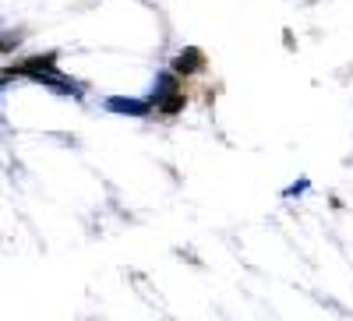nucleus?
<instances>
[{"label": "nucleus", "instance_id": "f257e3e1", "mask_svg": "<svg viewBox=\"0 0 353 321\" xmlns=\"http://www.w3.org/2000/svg\"><path fill=\"white\" fill-rule=\"evenodd\" d=\"M152 106L163 113H181L184 110V92L176 85V71L173 74H159L152 85Z\"/></svg>", "mask_w": 353, "mask_h": 321}, {"label": "nucleus", "instance_id": "f03ea898", "mask_svg": "<svg viewBox=\"0 0 353 321\" xmlns=\"http://www.w3.org/2000/svg\"><path fill=\"white\" fill-rule=\"evenodd\" d=\"M205 68V53L201 50H194V46H188V50H181V56H176V61H173V71L176 74H198Z\"/></svg>", "mask_w": 353, "mask_h": 321}, {"label": "nucleus", "instance_id": "7ed1b4c3", "mask_svg": "<svg viewBox=\"0 0 353 321\" xmlns=\"http://www.w3.org/2000/svg\"><path fill=\"white\" fill-rule=\"evenodd\" d=\"M113 113H128V116H145L149 113V106L152 103H141V99H121V96H113L110 103H106Z\"/></svg>", "mask_w": 353, "mask_h": 321}, {"label": "nucleus", "instance_id": "20e7f679", "mask_svg": "<svg viewBox=\"0 0 353 321\" xmlns=\"http://www.w3.org/2000/svg\"><path fill=\"white\" fill-rule=\"evenodd\" d=\"M0 50H8V43H4V39H0Z\"/></svg>", "mask_w": 353, "mask_h": 321}]
</instances>
